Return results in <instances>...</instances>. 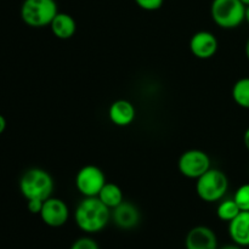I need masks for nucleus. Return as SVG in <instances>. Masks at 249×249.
I'll use <instances>...</instances> for the list:
<instances>
[{
    "label": "nucleus",
    "mask_w": 249,
    "mask_h": 249,
    "mask_svg": "<svg viewBox=\"0 0 249 249\" xmlns=\"http://www.w3.org/2000/svg\"><path fill=\"white\" fill-rule=\"evenodd\" d=\"M78 228L85 233H96L104 230L111 220V209L99 197H84L74 212Z\"/></svg>",
    "instance_id": "obj_1"
},
{
    "label": "nucleus",
    "mask_w": 249,
    "mask_h": 249,
    "mask_svg": "<svg viewBox=\"0 0 249 249\" xmlns=\"http://www.w3.org/2000/svg\"><path fill=\"white\" fill-rule=\"evenodd\" d=\"M19 191L22 196L29 199L50 198L53 191V179L46 170L40 168H31L26 170L19 179Z\"/></svg>",
    "instance_id": "obj_2"
},
{
    "label": "nucleus",
    "mask_w": 249,
    "mask_h": 249,
    "mask_svg": "<svg viewBox=\"0 0 249 249\" xmlns=\"http://www.w3.org/2000/svg\"><path fill=\"white\" fill-rule=\"evenodd\" d=\"M57 14L56 0H23L19 10L22 21L32 28L50 26Z\"/></svg>",
    "instance_id": "obj_3"
},
{
    "label": "nucleus",
    "mask_w": 249,
    "mask_h": 249,
    "mask_svg": "<svg viewBox=\"0 0 249 249\" xmlns=\"http://www.w3.org/2000/svg\"><path fill=\"white\" fill-rule=\"evenodd\" d=\"M246 5L241 0H213L211 15L214 23L223 29H233L246 21Z\"/></svg>",
    "instance_id": "obj_4"
},
{
    "label": "nucleus",
    "mask_w": 249,
    "mask_h": 249,
    "mask_svg": "<svg viewBox=\"0 0 249 249\" xmlns=\"http://www.w3.org/2000/svg\"><path fill=\"white\" fill-rule=\"evenodd\" d=\"M229 189V179L221 170L211 168L197 179L196 192L202 201L207 203L221 201Z\"/></svg>",
    "instance_id": "obj_5"
},
{
    "label": "nucleus",
    "mask_w": 249,
    "mask_h": 249,
    "mask_svg": "<svg viewBox=\"0 0 249 249\" xmlns=\"http://www.w3.org/2000/svg\"><path fill=\"white\" fill-rule=\"evenodd\" d=\"M180 174L187 179H198L211 169V158L202 150L185 151L178 162Z\"/></svg>",
    "instance_id": "obj_6"
},
{
    "label": "nucleus",
    "mask_w": 249,
    "mask_h": 249,
    "mask_svg": "<svg viewBox=\"0 0 249 249\" xmlns=\"http://www.w3.org/2000/svg\"><path fill=\"white\" fill-rule=\"evenodd\" d=\"M106 182L104 172L92 164L80 168L75 175V187L84 197H97Z\"/></svg>",
    "instance_id": "obj_7"
},
{
    "label": "nucleus",
    "mask_w": 249,
    "mask_h": 249,
    "mask_svg": "<svg viewBox=\"0 0 249 249\" xmlns=\"http://www.w3.org/2000/svg\"><path fill=\"white\" fill-rule=\"evenodd\" d=\"M40 218L45 225L50 228H61L70 218V209L65 201L55 197L45 199L40 212Z\"/></svg>",
    "instance_id": "obj_8"
},
{
    "label": "nucleus",
    "mask_w": 249,
    "mask_h": 249,
    "mask_svg": "<svg viewBox=\"0 0 249 249\" xmlns=\"http://www.w3.org/2000/svg\"><path fill=\"white\" fill-rule=\"evenodd\" d=\"M189 46L195 57L199 60H208L216 53L219 43L213 33L208 31H199L191 36Z\"/></svg>",
    "instance_id": "obj_9"
},
{
    "label": "nucleus",
    "mask_w": 249,
    "mask_h": 249,
    "mask_svg": "<svg viewBox=\"0 0 249 249\" xmlns=\"http://www.w3.org/2000/svg\"><path fill=\"white\" fill-rule=\"evenodd\" d=\"M111 219L116 224L117 228L122 230H131L136 228L140 223V211L135 204L123 201L119 206L112 209Z\"/></svg>",
    "instance_id": "obj_10"
},
{
    "label": "nucleus",
    "mask_w": 249,
    "mask_h": 249,
    "mask_svg": "<svg viewBox=\"0 0 249 249\" xmlns=\"http://www.w3.org/2000/svg\"><path fill=\"white\" fill-rule=\"evenodd\" d=\"M185 247L186 249H218V238L208 226H195L187 233Z\"/></svg>",
    "instance_id": "obj_11"
},
{
    "label": "nucleus",
    "mask_w": 249,
    "mask_h": 249,
    "mask_svg": "<svg viewBox=\"0 0 249 249\" xmlns=\"http://www.w3.org/2000/svg\"><path fill=\"white\" fill-rule=\"evenodd\" d=\"M109 121L117 126H128L135 121L136 109L128 100H117L108 108Z\"/></svg>",
    "instance_id": "obj_12"
},
{
    "label": "nucleus",
    "mask_w": 249,
    "mask_h": 249,
    "mask_svg": "<svg viewBox=\"0 0 249 249\" xmlns=\"http://www.w3.org/2000/svg\"><path fill=\"white\" fill-rule=\"evenodd\" d=\"M229 235L236 245L249 247V212H241L229 223Z\"/></svg>",
    "instance_id": "obj_13"
},
{
    "label": "nucleus",
    "mask_w": 249,
    "mask_h": 249,
    "mask_svg": "<svg viewBox=\"0 0 249 249\" xmlns=\"http://www.w3.org/2000/svg\"><path fill=\"white\" fill-rule=\"evenodd\" d=\"M51 32L57 39L67 40L77 32V22L71 15L66 12H58L50 23Z\"/></svg>",
    "instance_id": "obj_14"
},
{
    "label": "nucleus",
    "mask_w": 249,
    "mask_h": 249,
    "mask_svg": "<svg viewBox=\"0 0 249 249\" xmlns=\"http://www.w3.org/2000/svg\"><path fill=\"white\" fill-rule=\"evenodd\" d=\"M97 197L109 209L116 208L117 206H119L124 201L123 191H122L118 185L113 184V182H106L101 189V191H100V194L97 195Z\"/></svg>",
    "instance_id": "obj_15"
},
{
    "label": "nucleus",
    "mask_w": 249,
    "mask_h": 249,
    "mask_svg": "<svg viewBox=\"0 0 249 249\" xmlns=\"http://www.w3.org/2000/svg\"><path fill=\"white\" fill-rule=\"evenodd\" d=\"M232 99L236 105L249 109V77L241 78L233 84Z\"/></svg>",
    "instance_id": "obj_16"
},
{
    "label": "nucleus",
    "mask_w": 249,
    "mask_h": 249,
    "mask_svg": "<svg viewBox=\"0 0 249 249\" xmlns=\"http://www.w3.org/2000/svg\"><path fill=\"white\" fill-rule=\"evenodd\" d=\"M240 213L241 209L238 208L237 203H236L233 198L223 199L219 203L218 208H216V215H218V218L223 221H228V223L233 220Z\"/></svg>",
    "instance_id": "obj_17"
},
{
    "label": "nucleus",
    "mask_w": 249,
    "mask_h": 249,
    "mask_svg": "<svg viewBox=\"0 0 249 249\" xmlns=\"http://www.w3.org/2000/svg\"><path fill=\"white\" fill-rule=\"evenodd\" d=\"M233 199L237 203L241 212H249V184H245L237 189L233 195Z\"/></svg>",
    "instance_id": "obj_18"
},
{
    "label": "nucleus",
    "mask_w": 249,
    "mask_h": 249,
    "mask_svg": "<svg viewBox=\"0 0 249 249\" xmlns=\"http://www.w3.org/2000/svg\"><path fill=\"white\" fill-rule=\"evenodd\" d=\"M70 249H100V247L91 237H80L73 242Z\"/></svg>",
    "instance_id": "obj_19"
},
{
    "label": "nucleus",
    "mask_w": 249,
    "mask_h": 249,
    "mask_svg": "<svg viewBox=\"0 0 249 249\" xmlns=\"http://www.w3.org/2000/svg\"><path fill=\"white\" fill-rule=\"evenodd\" d=\"M140 9L145 11H156L163 6L164 0H134Z\"/></svg>",
    "instance_id": "obj_20"
},
{
    "label": "nucleus",
    "mask_w": 249,
    "mask_h": 249,
    "mask_svg": "<svg viewBox=\"0 0 249 249\" xmlns=\"http://www.w3.org/2000/svg\"><path fill=\"white\" fill-rule=\"evenodd\" d=\"M43 203L44 201H40V199H29L27 201V208L32 214H40Z\"/></svg>",
    "instance_id": "obj_21"
},
{
    "label": "nucleus",
    "mask_w": 249,
    "mask_h": 249,
    "mask_svg": "<svg viewBox=\"0 0 249 249\" xmlns=\"http://www.w3.org/2000/svg\"><path fill=\"white\" fill-rule=\"evenodd\" d=\"M5 129H6V119L4 118V116L0 114V135L4 133Z\"/></svg>",
    "instance_id": "obj_22"
},
{
    "label": "nucleus",
    "mask_w": 249,
    "mask_h": 249,
    "mask_svg": "<svg viewBox=\"0 0 249 249\" xmlns=\"http://www.w3.org/2000/svg\"><path fill=\"white\" fill-rule=\"evenodd\" d=\"M243 142H245L246 148L249 151V128L245 131V135H243Z\"/></svg>",
    "instance_id": "obj_23"
},
{
    "label": "nucleus",
    "mask_w": 249,
    "mask_h": 249,
    "mask_svg": "<svg viewBox=\"0 0 249 249\" xmlns=\"http://www.w3.org/2000/svg\"><path fill=\"white\" fill-rule=\"evenodd\" d=\"M243 247H241V246L236 245V243H233V245H225L224 247L219 248V249H242Z\"/></svg>",
    "instance_id": "obj_24"
},
{
    "label": "nucleus",
    "mask_w": 249,
    "mask_h": 249,
    "mask_svg": "<svg viewBox=\"0 0 249 249\" xmlns=\"http://www.w3.org/2000/svg\"><path fill=\"white\" fill-rule=\"evenodd\" d=\"M246 56H247V58L249 61V38H248L247 43H246Z\"/></svg>",
    "instance_id": "obj_25"
},
{
    "label": "nucleus",
    "mask_w": 249,
    "mask_h": 249,
    "mask_svg": "<svg viewBox=\"0 0 249 249\" xmlns=\"http://www.w3.org/2000/svg\"><path fill=\"white\" fill-rule=\"evenodd\" d=\"M246 21H247V23L249 24V5L246 7Z\"/></svg>",
    "instance_id": "obj_26"
},
{
    "label": "nucleus",
    "mask_w": 249,
    "mask_h": 249,
    "mask_svg": "<svg viewBox=\"0 0 249 249\" xmlns=\"http://www.w3.org/2000/svg\"><path fill=\"white\" fill-rule=\"evenodd\" d=\"M241 1H242L243 4L246 5V6H248V5H249V0H241Z\"/></svg>",
    "instance_id": "obj_27"
}]
</instances>
